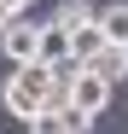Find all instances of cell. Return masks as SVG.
I'll return each mask as SVG.
<instances>
[{
	"mask_svg": "<svg viewBox=\"0 0 128 134\" xmlns=\"http://www.w3.org/2000/svg\"><path fill=\"white\" fill-rule=\"evenodd\" d=\"M53 93H58V70L53 64H18V70L0 82V105L12 111V117H24V122H35L41 111L53 105Z\"/></svg>",
	"mask_w": 128,
	"mask_h": 134,
	"instance_id": "1",
	"label": "cell"
},
{
	"mask_svg": "<svg viewBox=\"0 0 128 134\" xmlns=\"http://www.w3.org/2000/svg\"><path fill=\"white\" fill-rule=\"evenodd\" d=\"M0 53L12 58V70H18V64H35L41 58V24H29V18L18 12L12 24L0 29Z\"/></svg>",
	"mask_w": 128,
	"mask_h": 134,
	"instance_id": "2",
	"label": "cell"
},
{
	"mask_svg": "<svg viewBox=\"0 0 128 134\" xmlns=\"http://www.w3.org/2000/svg\"><path fill=\"white\" fill-rule=\"evenodd\" d=\"M111 105V82H105L99 70H82L70 82V111H88V117H99V111Z\"/></svg>",
	"mask_w": 128,
	"mask_h": 134,
	"instance_id": "3",
	"label": "cell"
},
{
	"mask_svg": "<svg viewBox=\"0 0 128 134\" xmlns=\"http://www.w3.org/2000/svg\"><path fill=\"white\" fill-rule=\"evenodd\" d=\"M88 128H93L88 111H53V105L29 122V134H88Z\"/></svg>",
	"mask_w": 128,
	"mask_h": 134,
	"instance_id": "4",
	"label": "cell"
},
{
	"mask_svg": "<svg viewBox=\"0 0 128 134\" xmlns=\"http://www.w3.org/2000/svg\"><path fill=\"white\" fill-rule=\"evenodd\" d=\"M105 47H111V35H105V24H99V18H93L88 29H76V35H70V53H76V64H82V70H88V64H93Z\"/></svg>",
	"mask_w": 128,
	"mask_h": 134,
	"instance_id": "5",
	"label": "cell"
},
{
	"mask_svg": "<svg viewBox=\"0 0 128 134\" xmlns=\"http://www.w3.org/2000/svg\"><path fill=\"white\" fill-rule=\"evenodd\" d=\"M64 58H76V53H70V29L41 24V64H64Z\"/></svg>",
	"mask_w": 128,
	"mask_h": 134,
	"instance_id": "6",
	"label": "cell"
},
{
	"mask_svg": "<svg viewBox=\"0 0 128 134\" xmlns=\"http://www.w3.org/2000/svg\"><path fill=\"white\" fill-rule=\"evenodd\" d=\"M93 18H99V6H88V0H64V6H58V18H53V24L76 35V29H88V24H93Z\"/></svg>",
	"mask_w": 128,
	"mask_h": 134,
	"instance_id": "7",
	"label": "cell"
},
{
	"mask_svg": "<svg viewBox=\"0 0 128 134\" xmlns=\"http://www.w3.org/2000/svg\"><path fill=\"white\" fill-rule=\"evenodd\" d=\"M99 24H105V35H111V47H128V0L99 6Z\"/></svg>",
	"mask_w": 128,
	"mask_h": 134,
	"instance_id": "8",
	"label": "cell"
},
{
	"mask_svg": "<svg viewBox=\"0 0 128 134\" xmlns=\"http://www.w3.org/2000/svg\"><path fill=\"white\" fill-rule=\"evenodd\" d=\"M88 70H99L105 82H111V87H117V82L128 76V47H105V53H99V58L88 64Z\"/></svg>",
	"mask_w": 128,
	"mask_h": 134,
	"instance_id": "9",
	"label": "cell"
},
{
	"mask_svg": "<svg viewBox=\"0 0 128 134\" xmlns=\"http://www.w3.org/2000/svg\"><path fill=\"white\" fill-rule=\"evenodd\" d=\"M12 18H18V6H12V0H0V29H6Z\"/></svg>",
	"mask_w": 128,
	"mask_h": 134,
	"instance_id": "10",
	"label": "cell"
},
{
	"mask_svg": "<svg viewBox=\"0 0 128 134\" xmlns=\"http://www.w3.org/2000/svg\"><path fill=\"white\" fill-rule=\"evenodd\" d=\"M12 6H18V12H29V6H35V0H12Z\"/></svg>",
	"mask_w": 128,
	"mask_h": 134,
	"instance_id": "11",
	"label": "cell"
}]
</instances>
